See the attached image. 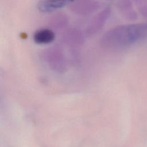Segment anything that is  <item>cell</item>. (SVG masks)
I'll return each mask as SVG.
<instances>
[{
    "label": "cell",
    "instance_id": "4",
    "mask_svg": "<svg viewBox=\"0 0 147 147\" xmlns=\"http://www.w3.org/2000/svg\"><path fill=\"white\" fill-rule=\"evenodd\" d=\"M76 0H40L37 4L39 11L49 13L60 9Z\"/></svg>",
    "mask_w": 147,
    "mask_h": 147
},
{
    "label": "cell",
    "instance_id": "3",
    "mask_svg": "<svg viewBox=\"0 0 147 147\" xmlns=\"http://www.w3.org/2000/svg\"><path fill=\"white\" fill-rule=\"evenodd\" d=\"M110 12V9L107 7L94 16L87 26L86 30L87 33L91 35L99 31L105 24Z\"/></svg>",
    "mask_w": 147,
    "mask_h": 147
},
{
    "label": "cell",
    "instance_id": "1",
    "mask_svg": "<svg viewBox=\"0 0 147 147\" xmlns=\"http://www.w3.org/2000/svg\"><path fill=\"white\" fill-rule=\"evenodd\" d=\"M147 36V25L133 24L114 28L106 32L102 42L107 46H121L133 43Z\"/></svg>",
    "mask_w": 147,
    "mask_h": 147
},
{
    "label": "cell",
    "instance_id": "6",
    "mask_svg": "<svg viewBox=\"0 0 147 147\" xmlns=\"http://www.w3.org/2000/svg\"><path fill=\"white\" fill-rule=\"evenodd\" d=\"M67 22V19L65 17V16H56L53 18L52 24H53V26H56L57 27H59L60 26H63L66 24Z\"/></svg>",
    "mask_w": 147,
    "mask_h": 147
},
{
    "label": "cell",
    "instance_id": "5",
    "mask_svg": "<svg viewBox=\"0 0 147 147\" xmlns=\"http://www.w3.org/2000/svg\"><path fill=\"white\" fill-rule=\"evenodd\" d=\"M55 38L54 32L50 29L43 28L37 30L33 35V40L40 45H45L51 43Z\"/></svg>",
    "mask_w": 147,
    "mask_h": 147
},
{
    "label": "cell",
    "instance_id": "2",
    "mask_svg": "<svg viewBox=\"0 0 147 147\" xmlns=\"http://www.w3.org/2000/svg\"><path fill=\"white\" fill-rule=\"evenodd\" d=\"M96 0H76L71 6V9L78 14H88L99 8Z\"/></svg>",
    "mask_w": 147,
    "mask_h": 147
}]
</instances>
